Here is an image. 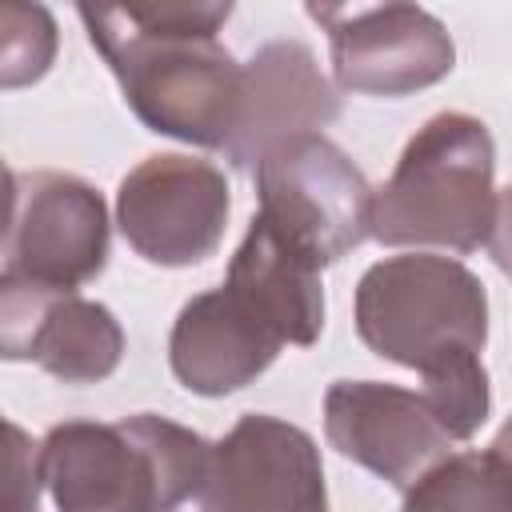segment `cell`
I'll list each match as a JSON object with an SVG mask.
<instances>
[{
    "instance_id": "1",
    "label": "cell",
    "mask_w": 512,
    "mask_h": 512,
    "mask_svg": "<svg viewBox=\"0 0 512 512\" xmlns=\"http://www.w3.org/2000/svg\"><path fill=\"white\" fill-rule=\"evenodd\" d=\"M76 16L148 132L216 152L228 144L240 96V64L216 40L232 16L228 0L80 4Z\"/></svg>"
},
{
    "instance_id": "2",
    "label": "cell",
    "mask_w": 512,
    "mask_h": 512,
    "mask_svg": "<svg viewBox=\"0 0 512 512\" xmlns=\"http://www.w3.org/2000/svg\"><path fill=\"white\" fill-rule=\"evenodd\" d=\"M368 236L384 248L468 256L504 264V192L496 144L480 116L436 112L404 144L392 176L372 192Z\"/></svg>"
},
{
    "instance_id": "3",
    "label": "cell",
    "mask_w": 512,
    "mask_h": 512,
    "mask_svg": "<svg viewBox=\"0 0 512 512\" xmlns=\"http://www.w3.org/2000/svg\"><path fill=\"white\" fill-rule=\"evenodd\" d=\"M208 468L212 444L156 412L64 420L40 440V484L56 512H196Z\"/></svg>"
},
{
    "instance_id": "4",
    "label": "cell",
    "mask_w": 512,
    "mask_h": 512,
    "mask_svg": "<svg viewBox=\"0 0 512 512\" xmlns=\"http://www.w3.org/2000/svg\"><path fill=\"white\" fill-rule=\"evenodd\" d=\"M356 336L380 360L428 376L484 352L488 292L456 256H384L356 284Z\"/></svg>"
},
{
    "instance_id": "5",
    "label": "cell",
    "mask_w": 512,
    "mask_h": 512,
    "mask_svg": "<svg viewBox=\"0 0 512 512\" xmlns=\"http://www.w3.org/2000/svg\"><path fill=\"white\" fill-rule=\"evenodd\" d=\"M260 220L316 268L344 260L368 240L372 184L324 132L272 144L256 160Z\"/></svg>"
},
{
    "instance_id": "6",
    "label": "cell",
    "mask_w": 512,
    "mask_h": 512,
    "mask_svg": "<svg viewBox=\"0 0 512 512\" xmlns=\"http://www.w3.org/2000/svg\"><path fill=\"white\" fill-rule=\"evenodd\" d=\"M328 32L336 88L400 100L456 68L448 28L420 4H308Z\"/></svg>"
},
{
    "instance_id": "7",
    "label": "cell",
    "mask_w": 512,
    "mask_h": 512,
    "mask_svg": "<svg viewBox=\"0 0 512 512\" xmlns=\"http://www.w3.org/2000/svg\"><path fill=\"white\" fill-rule=\"evenodd\" d=\"M232 188L212 160L160 152L140 160L116 192V224L128 248L160 268H192L216 256Z\"/></svg>"
},
{
    "instance_id": "8",
    "label": "cell",
    "mask_w": 512,
    "mask_h": 512,
    "mask_svg": "<svg viewBox=\"0 0 512 512\" xmlns=\"http://www.w3.org/2000/svg\"><path fill=\"white\" fill-rule=\"evenodd\" d=\"M196 512H328L316 440L268 412L240 416L212 444Z\"/></svg>"
},
{
    "instance_id": "9",
    "label": "cell",
    "mask_w": 512,
    "mask_h": 512,
    "mask_svg": "<svg viewBox=\"0 0 512 512\" xmlns=\"http://www.w3.org/2000/svg\"><path fill=\"white\" fill-rule=\"evenodd\" d=\"M8 272L76 292L108 264V204L68 172L16 176V212L4 236Z\"/></svg>"
},
{
    "instance_id": "10",
    "label": "cell",
    "mask_w": 512,
    "mask_h": 512,
    "mask_svg": "<svg viewBox=\"0 0 512 512\" xmlns=\"http://www.w3.org/2000/svg\"><path fill=\"white\" fill-rule=\"evenodd\" d=\"M324 436L344 460L400 492L452 452L424 392L388 380H336L324 392Z\"/></svg>"
},
{
    "instance_id": "11",
    "label": "cell",
    "mask_w": 512,
    "mask_h": 512,
    "mask_svg": "<svg viewBox=\"0 0 512 512\" xmlns=\"http://www.w3.org/2000/svg\"><path fill=\"white\" fill-rule=\"evenodd\" d=\"M340 116V96L320 72L316 52L300 40H272L240 64V96L228 144L220 148L232 168H256V160L304 132H320Z\"/></svg>"
},
{
    "instance_id": "12",
    "label": "cell",
    "mask_w": 512,
    "mask_h": 512,
    "mask_svg": "<svg viewBox=\"0 0 512 512\" xmlns=\"http://www.w3.org/2000/svg\"><path fill=\"white\" fill-rule=\"evenodd\" d=\"M280 348L284 344L220 284L180 308L168 336V364L188 392L228 396L264 376Z\"/></svg>"
},
{
    "instance_id": "13",
    "label": "cell",
    "mask_w": 512,
    "mask_h": 512,
    "mask_svg": "<svg viewBox=\"0 0 512 512\" xmlns=\"http://www.w3.org/2000/svg\"><path fill=\"white\" fill-rule=\"evenodd\" d=\"M224 288L280 340L308 348L324 332V280L320 268L284 244L260 216H252Z\"/></svg>"
},
{
    "instance_id": "14",
    "label": "cell",
    "mask_w": 512,
    "mask_h": 512,
    "mask_svg": "<svg viewBox=\"0 0 512 512\" xmlns=\"http://www.w3.org/2000/svg\"><path fill=\"white\" fill-rule=\"evenodd\" d=\"M120 356H124L120 320L104 304L84 300L80 292H60L40 328L32 364H40L48 376L64 384H100L120 368Z\"/></svg>"
},
{
    "instance_id": "15",
    "label": "cell",
    "mask_w": 512,
    "mask_h": 512,
    "mask_svg": "<svg viewBox=\"0 0 512 512\" xmlns=\"http://www.w3.org/2000/svg\"><path fill=\"white\" fill-rule=\"evenodd\" d=\"M400 512H512V464L504 440L448 452L408 492Z\"/></svg>"
},
{
    "instance_id": "16",
    "label": "cell",
    "mask_w": 512,
    "mask_h": 512,
    "mask_svg": "<svg viewBox=\"0 0 512 512\" xmlns=\"http://www.w3.org/2000/svg\"><path fill=\"white\" fill-rule=\"evenodd\" d=\"M60 48L56 16L32 0H0V92L32 88Z\"/></svg>"
},
{
    "instance_id": "17",
    "label": "cell",
    "mask_w": 512,
    "mask_h": 512,
    "mask_svg": "<svg viewBox=\"0 0 512 512\" xmlns=\"http://www.w3.org/2000/svg\"><path fill=\"white\" fill-rule=\"evenodd\" d=\"M420 380H424L420 392L432 404V412L444 424L452 444H464L484 428L488 408H492V388H488V368H484L480 356L444 364V368H436Z\"/></svg>"
},
{
    "instance_id": "18",
    "label": "cell",
    "mask_w": 512,
    "mask_h": 512,
    "mask_svg": "<svg viewBox=\"0 0 512 512\" xmlns=\"http://www.w3.org/2000/svg\"><path fill=\"white\" fill-rule=\"evenodd\" d=\"M56 296L60 288L36 284L8 268L0 272V360H32Z\"/></svg>"
},
{
    "instance_id": "19",
    "label": "cell",
    "mask_w": 512,
    "mask_h": 512,
    "mask_svg": "<svg viewBox=\"0 0 512 512\" xmlns=\"http://www.w3.org/2000/svg\"><path fill=\"white\" fill-rule=\"evenodd\" d=\"M40 444L0 412V512H40Z\"/></svg>"
},
{
    "instance_id": "20",
    "label": "cell",
    "mask_w": 512,
    "mask_h": 512,
    "mask_svg": "<svg viewBox=\"0 0 512 512\" xmlns=\"http://www.w3.org/2000/svg\"><path fill=\"white\" fill-rule=\"evenodd\" d=\"M12 212H16V172L0 160V244H4V236H8Z\"/></svg>"
}]
</instances>
